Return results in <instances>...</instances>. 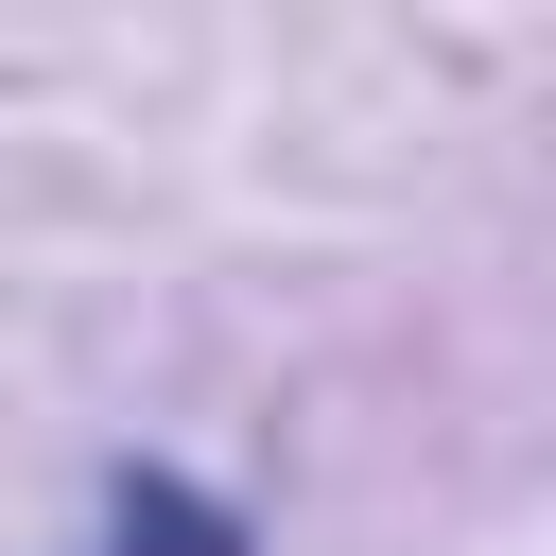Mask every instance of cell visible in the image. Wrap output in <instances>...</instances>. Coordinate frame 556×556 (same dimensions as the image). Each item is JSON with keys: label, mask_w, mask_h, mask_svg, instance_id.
I'll list each match as a JSON object with an SVG mask.
<instances>
[{"label": "cell", "mask_w": 556, "mask_h": 556, "mask_svg": "<svg viewBox=\"0 0 556 556\" xmlns=\"http://www.w3.org/2000/svg\"><path fill=\"white\" fill-rule=\"evenodd\" d=\"M70 556H261V521L226 486H191V469H104V504H87Z\"/></svg>", "instance_id": "6da1fadb"}]
</instances>
